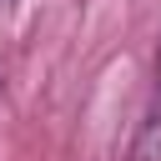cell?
Wrapping results in <instances>:
<instances>
[{
    "instance_id": "1",
    "label": "cell",
    "mask_w": 161,
    "mask_h": 161,
    "mask_svg": "<svg viewBox=\"0 0 161 161\" xmlns=\"http://www.w3.org/2000/svg\"><path fill=\"white\" fill-rule=\"evenodd\" d=\"M126 161H161V91L141 111V121L131 131V146H126Z\"/></svg>"
},
{
    "instance_id": "2",
    "label": "cell",
    "mask_w": 161,
    "mask_h": 161,
    "mask_svg": "<svg viewBox=\"0 0 161 161\" xmlns=\"http://www.w3.org/2000/svg\"><path fill=\"white\" fill-rule=\"evenodd\" d=\"M156 91H161V40H156Z\"/></svg>"
}]
</instances>
